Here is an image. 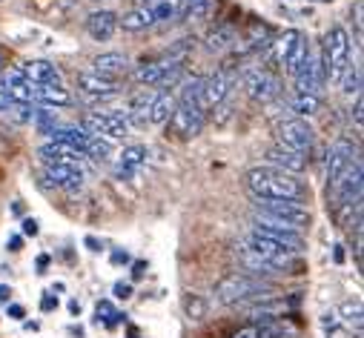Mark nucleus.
I'll list each match as a JSON object with an SVG mask.
<instances>
[{
	"label": "nucleus",
	"instance_id": "f257e3e1",
	"mask_svg": "<svg viewBox=\"0 0 364 338\" xmlns=\"http://www.w3.org/2000/svg\"><path fill=\"white\" fill-rule=\"evenodd\" d=\"M247 190L252 198H284V201H304L307 187L284 169L276 166H252L247 178H244Z\"/></svg>",
	"mask_w": 364,
	"mask_h": 338
},
{
	"label": "nucleus",
	"instance_id": "f03ea898",
	"mask_svg": "<svg viewBox=\"0 0 364 338\" xmlns=\"http://www.w3.org/2000/svg\"><path fill=\"white\" fill-rule=\"evenodd\" d=\"M276 293L267 278H258V276H250V273H232L227 278H221L213 290L215 301L218 304H227V307H238V304H247V301H255V298H267Z\"/></svg>",
	"mask_w": 364,
	"mask_h": 338
},
{
	"label": "nucleus",
	"instance_id": "7ed1b4c3",
	"mask_svg": "<svg viewBox=\"0 0 364 338\" xmlns=\"http://www.w3.org/2000/svg\"><path fill=\"white\" fill-rule=\"evenodd\" d=\"M350 35L344 26H330V32L324 35V43H321V66H324V77L327 83L338 87L344 72L350 69Z\"/></svg>",
	"mask_w": 364,
	"mask_h": 338
},
{
	"label": "nucleus",
	"instance_id": "20e7f679",
	"mask_svg": "<svg viewBox=\"0 0 364 338\" xmlns=\"http://www.w3.org/2000/svg\"><path fill=\"white\" fill-rule=\"evenodd\" d=\"M255 215L272 218L284 227H293L299 232L310 229L313 215L301 201H284V198H255Z\"/></svg>",
	"mask_w": 364,
	"mask_h": 338
},
{
	"label": "nucleus",
	"instance_id": "39448f33",
	"mask_svg": "<svg viewBox=\"0 0 364 338\" xmlns=\"http://www.w3.org/2000/svg\"><path fill=\"white\" fill-rule=\"evenodd\" d=\"M241 83H244L247 95L252 101H258V104H269V101H276L282 95V77L272 72L269 66H250V69H244Z\"/></svg>",
	"mask_w": 364,
	"mask_h": 338
},
{
	"label": "nucleus",
	"instance_id": "423d86ee",
	"mask_svg": "<svg viewBox=\"0 0 364 338\" xmlns=\"http://www.w3.org/2000/svg\"><path fill=\"white\" fill-rule=\"evenodd\" d=\"M272 43V60H276L284 72H296L299 66H301V60L307 58V52H310V43H307V38L299 32V29H287L282 38H276V40H269Z\"/></svg>",
	"mask_w": 364,
	"mask_h": 338
},
{
	"label": "nucleus",
	"instance_id": "0eeeda50",
	"mask_svg": "<svg viewBox=\"0 0 364 338\" xmlns=\"http://www.w3.org/2000/svg\"><path fill=\"white\" fill-rule=\"evenodd\" d=\"M252 235H261L272 244H279L284 246L287 252H293V256H299V252L304 249V232L293 229V227H284L279 221H272V218H264V215H255L252 218V227H250Z\"/></svg>",
	"mask_w": 364,
	"mask_h": 338
},
{
	"label": "nucleus",
	"instance_id": "6e6552de",
	"mask_svg": "<svg viewBox=\"0 0 364 338\" xmlns=\"http://www.w3.org/2000/svg\"><path fill=\"white\" fill-rule=\"evenodd\" d=\"M83 129L89 135H98L104 141H124L132 132V124L124 112H86Z\"/></svg>",
	"mask_w": 364,
	"mask_h": 338
},
{
	"label": "nucleus",
	"instance_id": "1a4fd4ad",
	"mask_svg": "<svg viewBox=\"0 0 364 338\" xmlns=\"http://www.w3.org/2000/svg\"><path fill=\"white\" fill-rule=\"evenodd\" d=\"M299 298H255V301H247V304H238L244 310V315L258 324V321H276V318H287L293 310H296Z\"/></svg>",
	"mask_w": 364,
	"mask_h": 338
},
{
	"label": "nucleus",
	"instance_id": "9d476101",
	"mask_svg": "<svg viewBox=\"0 0 364 338\" xmlns=\"http://www.w3.org/2000/svg\"><path fill=\"white\" fill-rule=\"evenodd\" d=\"M279 143L290 146L301 155H310L316 146V132L304 118H287L279 124Z\"/></svg>",
	"mask_w": 364,
	"mask_h": 338
},
{
	"label": "nucleus",
	"instance_id": "9b49d317",
	"mask_svg": "<svg viewBox=\"0 0 364 338\" xmlns=\"http://www.w3.org/2000/svg\"><path fill=\"white\" fill-rule=\"evenodd\" d=\"M232 83H235V75H232L227 66H221V69H215L213 75L201 77V104L207 107V112L215 109L218 104H224V101L230 98Z\"/></svg>",
	"mask_w": 364,
	"mask_h": 338
},
{
	"label": "nucleus",
	"instance_id": "f8f14e48",
	"mask_svg": "<svg viewBox=\"0 0 364 338\" xmlns=\"http://www.w3.org/2000/svg\"><path fill=\"white\" fill-rule=\"evenodd\" d=\"M293 80H296V92H304V95H318L324 89V66H321V55H310L301 60V66L293 72Z\"/></svg>",
	"mask_w": 364,
	"mask_h": 338
},
{
	"label": "nucleus",
	"instance_id": "ddd939ff",
	"mask_svg": "<svg viewBox=\"0 0 364 338\" xmlns=\"http://www.w3.org/2000/svg\"><path fill=\"white\" fill-rule=\"evenodd\" d=\"M77 92H83L92 104H104V101L121 95V83L112 77L95 75V72H80L77 75Z\"/></svg>",
	"mask_w": 364,
	"mask_h": 338
},
{
	"label": "nucleus",
	"instance_id": "4468645a",
	"mask_svg": "<svg viewBox=\"0 0 364 338\" xmlns=\"http://www.w3.org/2000/svg\"><path fill=\"white\" fill-rule=\"evenodd\" d=\"M238 258L244 261V267L250 270V276H276V273H284L296 264V258H267V256H258V252L247 249L244 244H238Z\"/></svg>",
	"mask_w": 364,
	"mask_h": 338
},
{
	"label": "nucleus",
	"instance_id": "2eb2a0df",
	"mask_svg": "<svg viewBox=\"0 0 364 338\" xmlns=\"http://www.w3.org/2000/svg\"><path fill=\"white\" fill-rule=\"evenodd\" d=\"M43 173L52 187L63 192H80L83 190V166H60V163H43Z\"/></svg>",
	"mask_w": 364,
	"mask_h": 338
},
{
	"label": "nucleus",
	"instance_id": "dca6fc26",
	"mask_svg": "<svg viewBox=\"0 0 364 338\" xmlns=\"http://www.w3.org/2000/svg\"><path fill=\"white\" fill-rule=\"evenodd\" d=\"M264 158H267V166L284 169V173H293V175H299V173H304V169H307V155H301V152H296L290 146H282V143L269 146Z\"/></svg>",
	"mask_w": 364,
	"mask_h": 338
},
{
	"label": "nucleus",
	"instance_id": "f3484780",
	"mask_svg": "<svg viewBox=\"0 0 364 338\" xmlns=\"http://www.w3.org/2000/svg\"><path fill=\"white\" fill-rule=\"evenodd\" d=\"M355 155H358V149H355L347 138H341V141H336V143L330 146V152H327V187L355 160Z\"/></svg>",
	"mask_w": 364,
	"mask_h": 338
},
{
	"label": "nucleus",
	"instance_id": "a211bd4d",
	"mask_svg": "<svg viewBox=\"0 0 364 338\" xmlns=\"http://www.w3.org/2000/svg\"><path fill=\"white\" fill-rule=\"evenodd\" d=\"M32 87H35V83H32V80H26L18 69H15V72H9V75L4 77V92H6V98L12 101V107H35Z\"/></svg>",
	"mask_w": 364,
	"mask_h": 338
},
{
	"label": "nucleus",
	"instance_id": "6ab92c4d",
	"mask_svg": "<svg viewBox=\"0 0 364 338\" xmlns=\"http://www.w3.org/2000/svg\"><path fill=\"white\" fill-rule=\"evenodd\" d=\"M38 158H41V163H60V166H83V160H86L83 152L69 149L63 143H52V141H46L38 149Z\"/></svg>",
	"mask_w": 364,
	"mask_h": 338
},
{
	"label": "nucleus",
	"instance_id": "aec40b11",
	"mask_svg": "<svg viewBox=\"0 0 364 338\" xmlns=\"http://www.w3.org/2000/svg\"><path fill=\"white\" fill-rule=\"evenodd\" d=\"M32 95H35V104L49 107V109H60V107L72 104V92L63 87V83H35Z\"/></svg>",
	"mask_w": 364,
	"mask_h": 338
},
{
	"label": "nucleus",
	"instance_id": "412c9836",
	"mask_svg": "<svg viewBox=\"0 0 364 338\" xmlns=\"http://www.w3.org/2000/svg\"><path fill=\"white\" fill-rule=\"evenodd\" d=\"M146 146H141V143H129V146H124L121 149V155H118V160H115V175L118 178H132L138 169L146 163Z\"/></svg>",
	"mask_w": 364,
	"mask_h": 338
},
{
	"label": "nucleus",
	"instance_id": "4be33fe9",
	"mask_svg": "<svg viewBox=\"0 0 364 338\" xmlns=\"http://www.w3.org/2000/svg\"><path fill=\"white\" fill-rule=\"evenodd\" d=\"M86 32H89V38H92V40H109L118 32V15L109 12V9L92 12L86 18Z\"/></svg>",
	"mask_w": 364,
	"mask_h": 338
},
{
	"label": "nucleus",
	"instance_id": "5701e85b",
	"mask_svg": "<svg viewBox=\"0 0 364 338\" xmlns=\"http://www.w3.org/2000/svg\"><path fill=\"white\" fill-rule=\"evenodd\" d=\"M18 72L32 83H63L60 69L55 63H49V60H23L18 66Z\"/></svg>",
	"mask_w": 364,
	"mask_h": 338
},
{
	"label": "nucleus",
	"instance_id": "b1692460",
	"mask_svg": "<svg viewBox=\"0 0 364 338\" xmlns=\"http://www.w3.org/2000/svg\"><path fill=\"white\" fill-rule=\"evenodd\" d=\"M235 43H238V32H235V26H230V23H215V26L207 32V38H204V46H207L213 55L230 52V49H235Z\"/></svg>",
	"mask_w": 364,
	"mask_h": 338
},
{
	"label": "nucleus",
	"instance_id": "393cba45",
	"mask_svg": "<svg viewBox=\"0 0 364 338\" xmlns=\"http://www.w3.org/2000/svg\"><path fill=\"white\" fill-rule=\"evenodd\" d=\"M127 69H129V58L124 52H104V55H98L92 60V72L104 75V77H112V80L127 75Z\"/></svg>",
	"mask_w": 364,
	"mask_h": 338
},
{
	"label": "nucleus",
	"instance_id": "a878e982",
	"mask_svg": "<svg viewBox=\"0 0 364 338\" xmlns=\"http://www.w3.org/2000/svg\"><path fill=\"white\" fill-rule=\"evenodd\" d=\"M49 141L52 143H63L69 149H77L86 155V146H89V132L83 126H55L49 132Z\"/></svg>",
	"mask_w": 364,
	"mask_h": 338
},
{
	"label": "nucleus",
	"instance_id": "bb28decb",
	"mask_svg": "<svg viewBox=\"0 0 364 338\" xmlns=\"http://www.w3.org/2000/svg\"><path fill=\"white\" fill-rule=\"evenodd\" d=\"M213 4L215 0H175V18L184 23L204 21L213 12Z\"/></svg>",
	"mask_w": 364,
	"mask_h": 338
},
{
	"label": "nucleus",
	"instance_id": "cd10ccee",
	"mask_svg": "<svg viewBox=\"0 0 364 338\" xmlns=\"http://www.w3.org/2000/svg\"><path fill=\"white\" fill-rule=\"evenodd\" d=\"M152 26H155V15H152V6H146V4L127 12L124 18H118V29H124V32H144Z\"/></svg>",
	"mask_w": 364,
	"mask_h": 338
},
{
	"label": "nucleus",
	"instance_id": "c85d7f7f",
	"mask_svg": "<svg viewBox=\"0 0 364 338\" xmlns=\"http://www.w3.org/2000/svg\"><path fill=\"white\" fill-rule=\"evenodd\" d=\"M172 109H175V95H172V92H158L155 101H152V107H149L146 124H155V126L166 124L169 115H172Z\"/></svg>",
	"mask_w": 364,
	"mask_h": 338
},
{
	"label": "nucleus",
	"instance_id": "c756f323",
	"mask_svg": "<svg viewBox=\"0 0 364 338\" xmlns=\"http://www.w3.org/2000/svg\"><path fill=\"white\" fill-rule=\"evenodd\" d=\"M152 101H155V92H149V89H144L141 95H135V98L129 101L127 118H129V124H132V126H144V124H146V115H149Z\"/></svg>",
	"mask_w": 364,
	"mask_h": 338
},
{
	"label": "nucleus",
	"instance_id": "7c9ffc66",
	"mask_svg": "<svg viewBox=\"0 0 364 338\" xmlns=\"http://www.w3.org/2000/svg\"><path fill=\"white\" fill-rule=\"evenodd\" d=\"M290 109L296 112V118H310V115H318L321 112V98L318 95H304V92H296L293 101H290Z\"/></svg>",
	"mask_w": 364,
	"mask_h": 338
},
{
	"label": "nucleus",
	"instance_id": "2f4dec72",
	"mask_svg": "<svg viewBox=\"0 0 364 338\" xmlns=\"http://www.w3.org/2000/svg\"><path fill=\"white\" fill-rule=\"evenodd\" d=\"M86 158H95V160H109V158H112V146H109V141H104V138H98V135H89Z\"/></svg>",
	"mask_w": 364,
	"mask_h": 338
},
{
	"label": "nucleus",
	"instance_id": "473e14b6",
	"mask_svg": "<svg viewBox=\"0 0 364 338\" xmlns=\"http://www.w3.org/2000/svg\"><path fill=\"white\" fill-rule=\"evenodd\" d=\"M341 321L353 329L355 327V335H361V301H347L341 307Z\"/></svg>",
	"mask_w": 364,
	"mask_h": 338
},
{
	"label": "nucleus",
	"instance_id": "72a5a7b5",
	"mask_svg": "<svg viewBox=\"0 0 364 338\" xmlns=\"http://www.w3.org/2000/svg\"><path fill=\"white\" fill-rule=\"evenodd\" d=\"M95 312H98V324H104V327H115V324L124 321V312H118L109 301H98Z\"/></svg>",
	"mask_w": 364,
	"mask_h": 338
},
{
	"label": "nucleus",
	"instance_id": "f704fd0d",
	"mask_svg": "<svg viewBox=\"0 0 364 338\" xmlns=\"http://www.w3.org/2000/svg\"><path fill=\"white\" fill-rule=\"evenodd\" d=\"M338 87L344 89V95H361V69L358 66H350L347 72H344V77H341V83Z\"/></svg>",
	"mask_w": 364,
	"mask_h": 338
},
{
	"label": "nucleus",
	"instance_id": "c9c22d12",
	"mask_svg": "<svg viewBox=\"0 0 364 338\" xmlns=\"http://www.w3.org/2000/svg\"><path fill=\"white\" fill-rule=\"evenodd\" d=\"M32 124L41 129V132H52L55 126H58V115H55V109H49V107H43V109H35V118H32Z\"/></svg>",
	"mask_w": 364,
	"mask_h": 338
},
{
	"label": "nucleus",
	"instance_id": "e433bc0d",
	"mask_svg": "<svg viewBox=\"0 0 364 338\" xmlns=\"http://www.w3.org/2000/svg\"><path fill=\"white\" fill-rule=\"evenodd\" d=\"M184 310H187V318L190 321H201L207 315V301L201 295H187L184 298Z\"/></svg>",
	"mask_w": 364,
	"mask_h": 338
},
{
	"label": "nucleus",
	"instance_id": "4c0bfd02",
	"mask_svg": "<svg viewBox=\"0 0 364 338\" xmlns=\"http://www.w3.org/2000/svg\"><path fill=\"white\" fill-rule=\"evenodd\" d=\"M149 6L155 15V23H166L175 18V0H158V4H149Z\"/></svg>",
	"mask_w": 364,
	"mask_h": 338
},
{
	"label": "nucleus",
	"instance_id": "58836bf2",
	"mask_svg": "<svg viewBox=\"0 0 364 338\" xmlns=\"http://www.w3.org/2000/svg\"><path fill=\"white\" fill-rule=\"evenodd\" d=\"M230 338H261V327H258V324H247V327L235 329Z\"/></svg>",
	"mask_w": 364,
	"mask_h": 338
},
{
	"label": "nucleus",
	"instance_id": "ea45409f",
	"mask_svg": "<svg viewBox=\"0 0 364 338\" xmlns=\"http://www.w3.org/2000/svg\"><path fill=\"white\" fill-rule=\"evenodd\" d=\"M32 118H35L32 107H15V121L18 124H32Z\"/></svg>",
	"mask_w": 364,
	"mask_h": 338
},
{
	"label": "nucleus",
	"instance_id": "a19ab883",
	"mask_svg": "<svg viewBox=\"0 0 364 338\" xmlns=\"http://www.w3.org/2000/svg\"><path fill=\"white\" fill-rule=\"evenodd\" d=\"M112 293H115V298H121V301H127V298H132V284H124V281H118L115 287H112Z\"/></svg>",
	"mask_w": 364,
	"mask_h": 338
},
{
	"label": "nucleus",
	"instance_id": "79ce46f5",
	"mask_svg": "<svg viewBox=\"0 0 364 338\" xmlns=\"http://www.w3.org/2000/svg\"><path fill=\"white\" fill-rule=\"evenodd\" d=\"M41 310H43V312H52V310H58V298H55L52 293H46V295L41 298Z\"/></svg>",
	"mask_w": 364,
	"mask_h": 338
},
{
	"label": "nucleus",
	"instance_id": "37998d69",
	"mask_svg": "<svg viewBox=\"0 0 364 338\" xmlns=\"http://www.w3.org/2000/svg\"><path fill=\"white\" fill-rule=\"evenodd\" d=\"M321 321H324V329H327V332H333V329H336V321H338V312H324V318H321Z\"/></svg>",
	"mask_w": 364,
	"mask_h": 338
},
{
	"label": "nucleus",
	"instance_id": "c03bdc74",
	"mask_svg": "<svg viewBox=\"0 0 364 338\" xmlns=\"http://www.w3.org/2000/svg\"><path fill=\"white\" fill-rule=\"evenodd\" d=\"M353 121H355V129H361V95H355V107H353Z\"/></svg>",
	"mask_w": 364,
	"mask_h": 338
},
{
	"label": "nucleus",
	"instance_id": "a18cd8bd",
	"mask_svg": "<svg viewBox=\"0 0 364 338\" xmlns=\"http://www.w3.org/2000/svg\"><path fill=\"white\" fill-rule=\"evenodd\" d=\"M38 229H41V227H38V221H35V218H26V221H23V232H26V235H32V238H35V235H38Z\"/></svg>",
	"mask_w": 364,
	"mask_h": 338
},
{
	"label": "nucleus",
	"instance_id": "49530a36",
	"mask_svg": "<svg viewBox=\"0 0 364 338\" xmlns=\"http://www.w3.org/2000/svg\"><path fill=\"white\" fill-rule=\"evenodd\" d=\"M23 315H26V310H23L21 304H9V318H15V321H23Z\"/></svg>",
	"mask_w": 364,
	"mask_h": 338
},
{
	"label": "nucleus",
	"instance_id": "de8ad7c7",
	"mask_svg": "<svg viewBox=\"0 0 364 338\" xmlns=\"http://www.w3.org/2000/svg\"><path fill=\"white\" fill-rule=\"evenodd\" d=\"M144 273H146V264H144V261H135V264H132V278H141Z\"/></svg>",
	"mask_w": 364,
	"mask_h": 338
},
{
	"label": "nucleus",
	"instance_id": "09e8293b",
	"mask_svg": "<svg viewBox=\"0 0 364 338\" xmlns=\"http://www.w3.org/2000/svg\"><path fill=\"white\" fill-rule=\"evenodd\" d=\"M112 261H115V264H127L129 256H127V252H121V249H115V252H112Z\"/></svg>",
	"mask_w": 364,
	"mask_h": 338
},
{
	"label": "nucleus",
	"instance_id": "8fccbe9b",
	"mask_svg": "<svg viewBox=\"0 0 364 338\" xmlns=\"http://www.w3.org/2000/svg\"><path fill=\"white\" fill-rule=\"evenodd\" d=\"M333 261H336V264H344V249H341V244H336V249H333Z\"/></svg>",
	"mask_w": 364,
	"mask_h": 338
},
{
	"label": "nucleus",
	"instance_id": "3c124183",
	"mask_svg": "<svg viewBox=\"0 0 364 338\" xmlns=\"http://www.w3.org/2000/svg\"><path fill=\"white\" fill-rule=\"evenodd\" d=\"M21 244H23V241H21V235H12V238H9V249H12V252H18V249H21Z\"/></svg>",
	"mask_w": 364,
	"mask_h": 338
},
{
	"label": "nucleus",
	"instance_id": "603ef678",
	"mask_svg": "<svg viewBox=\"0 0 364 338\" xmlns=\"http://www.w3.org/2000/svg\"><path fill=\"white\" fill-rule=\"evenodd\" d=\"M9 295H12V287H6V284H0V301H9Z\"/></svg>",
	"mask_w": 364,
	"mask_h": 338
},
{
	"label": "nucleus",
	"instance_id": "864d4df0",
	"mask_svg": "<svg viewBox=\"0 0 364 338\" xmlns=\"http://www.w3.org/2000/svg\"><path fill=\"white\" fill-rule=\"evenodd\" d=\"M12 107V101L6 98V92H0V112H4V109H9Z\"/></svg>",
	"mask_w": 364,
	"mask_h": 338
},
{
	"label": "nucleus",
	"instance_id": "5fc2aeb1",
	"mask_svg": "<svg viewBox=\"0 0 364 338\" xmlns=\"http://www.w3.org/2000/svg\"><path fill=\"white\" fill-rule=\"evenodd\" d=\"M69 312H72V315H80V301L72 298V301H69Z\"/></svg>",
	"mask_w": 364,
	"mask_h": 338
},
{
	"label": "nucleus",
	"instance_id": "6e6d98bb",
	"mask_svg": "<svg viewBox=\"0 0 364 338\" xmlns=\"http://www.w3.org/2000/svg\"><path fill=\"white\" fill-rule=\"evenodd\" d=\"M86 246H89V249H92V252H98V249H101V244H98L95 238H86Z\"/></svg>",
	"mask_w": 364,
	"mask_h": 338
},
{
	"label": "nucleus",
	"instance_id": "4d7b16f0",
	"mask_svg": "<svg viewBox=\"0 0 364 338\" xmlns=\"http://www.w3.org/2000/svg\"><path fill=\"white\" fill-rule=\"evenodd\" d=\"M38 267H41V273H43V267H49V256H41V258H38Z\"/></svg>",
	"mask_w": 364,
	"mask_h": 338
},
{
	"label": "nucleus",
	"instance_id": "13d9d810",
	"mask_svg": "<svg viewBox=\"0 0 364 338\" xmlns=\"http://www.w3.org/2000/svg\"><path fill=\"white\" fill-rule=\"evenodd\" d=\"M4 63H6V55H4V49H0V69H4Z\"/></svg>",
	"mask_w": 364,
	"mask_h": 338
},
{
	"label": "nucleus",
	"instance_id": "bf43d9fd",
	"mask_svg": "<svg viewBox=\"0 0 364 338\" xmlns=\"http://www.w3.org/2000/svg\"><path fill=\"white\" fill-rule=\"evenodd\" d=\"M144 4H146V6H149V4H158V0H144Z\"/></svg>",
	"mask_w": 364,
	"mask_h": 338
}]
</instances>
